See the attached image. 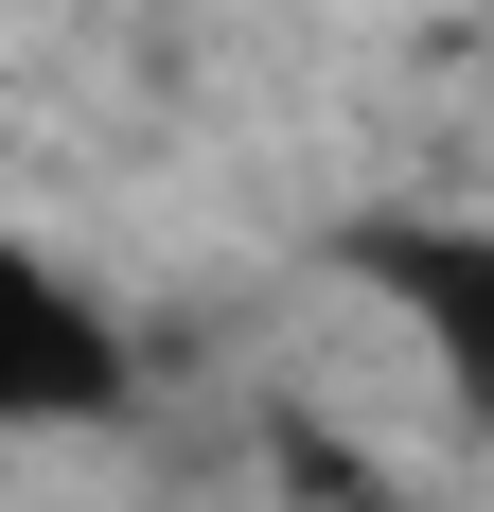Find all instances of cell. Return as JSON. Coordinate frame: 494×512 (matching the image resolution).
<instances>
[{"label": "cell", "instance_id": "3", "mask_svg": "<svg viewBox=\"0 0 494 512\" xmlns=\"http://www.w3.org/2000/svg\"><path fill=\"white\" fill-rule=\"evenodd\" d=\"M318 512H424V495H371V477H336V495H318Z\"/></svg>", "mask_w": 494, "mask_h": 512}, {"label": "cell", "instance_id": "1", "mask_svg": "<svg viewBox=\"0 0 494 512\" xmlns=\"http://www.w3.org/2000/svg\"><path fill=\"white\" fill-rule=\"evenodd\" d=\"M106 407H124V336L36 248H0V424H106Z\"/></svg>", "mask_w": 494, "mask_h": 512}, {"label": "cell", "instance_id": "2", "mask_svg": "<svg viewBox=\"0 0 494 512\" xmlns=\"http://www.w3.org/2000/svg\"><path fill=\"white\" fill-rule=\"evenodd\" d=\"M353 265H371L389 301H424L442 371H494V248H477V230H371Z\"/></svg>", "mask_w": 494, "mask_h": 512}]
</instances>
